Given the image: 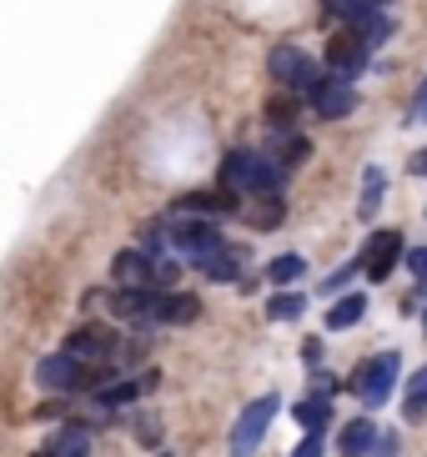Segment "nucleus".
Listing matches in <instances>:
<instances>
[{
    "instance_id": "1",
    "label": "nucleus",
    "mask_w": 427,
    "mask_h": 457,
    "mask_svg": "<svg viewBox=\"0 0 427 457\" xmlns=\"http://www.w3.org/2000/svg\"><path fill=\"white\" fill-rule=\"evenodd\" d=\"M281 181H287V166L277 162V156H262V151H227L222 156V181L216 187L231 191L241 206H247V196H267V191H281Z\"/></svg>"
},
{
    "instance_id": "2",
    "label": "nucleus",
    "mask_w": 427,
    "mask_h": 457,
    "mask_svg": "<svg viewBox=\"0 0 427 457\" xmlns=\"http://www.w3.org/2000/svg\"><path fill=\"white\" fill-rule=\"evenodd\" d=\"M398 372H402V357L398 352H377L373 362H362V372L352 377V392L362 397V407L373 412V407H382L392 397V387H398Z\"/></svg>"
},
{
    "instance_id": "3",
    "label": "nucleus",
    "mask_w": 427,
    "mask_h": 457,
    "mask_svg": "<svg viewBox=\"0 0 427 457\" xmlns=\"http://www.w3.org/2000/svg\"><path fill=\"white\" fill-rule=\"evenodd\" d=\"M166 237H172V246L187 262H197V256H212L227 246V237L216 231V221H206V216H176V221H166Z\"/></svg>"
},
{
    "instance_id": "4",
    "label": "nucleus",
    "mask_w": 427,
    "mask_h": 457,
    "mask_svg": "<svg viewBox=\"0 0 427 457\" xmlns=\"http://www.w3.org/2000/svg\"><path fill=\"white\" fill-rule=\"evenodd\" d=\"M267 71H272V81H277L281 91H292V96H307L312 86H317V76H322L302 46H277V51L267 55Z\"/></svg>"
},
{
    "instance_id": "5",
    "label": "nucleus",
    "mask_w": 427,
    "mask_h": 457,
    "mask_svg": "<svg viewBox=\"0 0 427 457\" xmlns=\"http://www.w3.org/2000/svg\"><path fill=\"white\" fill-rule=\"evenodd\" d=\"M277 407H281V397H277V392H267V397H256V403L237 417V428H231V457H252L256 447H262V437H267Z\"/></svg>"
},
{
    "instance_id": "6",
    "label": "nucleus",
    "mask_w": 427,
    "mask_h": 457,
    "mask_svg": "<svg viewBox=\"0 0 427 457\" xmlns=\"http://www.w3.org/2000/svg\"><path fill=\"white\" fill-rule=\"evenodd\" d=\"M116 352H121V342H116V332H111V327H96V322H86V327H76V332L66 337V357H76L80 367L111 362Z\"/></svg>"
},
{
    "instance_id": "7",
    "label": "nucleus",
    "mask_w": 427,
    "mask_h": 457,
    "mask_svg": "<svg viewBox=\"0 0 427 457\" xmlns=\"http://www.w3.org/2000/svg\"><path fill=\"white\" fill-rule=\"evenodd\" d=\"M367 55L373 46L352 36V30H337L332 41H327V76H342V81H357L362 71H367Z\"/></svg>"
},
{
    "instance_id": "8",
    "label": "nucleus",
    "mask_w": 427,
    "mask_h": 457,
    "mask_svg": "<svg viewBox=\"0 0 427 457\" xmlns=\"http://www.w3.org/2000/svg\"><path fill=\"white\" fill-rule=\"evenodd\" d=\"M312 111H317L322 121H342V116H352L357 111V91H352V81H342V76H317V86L307 91Z\"/></svg>"
},
{
    "instance_id": "9",
    "label": "nucleus",
    "mask_w": 427,
    "mask_h": 457,
    "mask_svg": "<svg viewBox=\"0 0 427 457\" xmlns=\"http://www.w3.org/2000/svg\"><path fill=\"white\" fill-rule=\"evenodd\" d=\"M398 256H402V231H373L357 271H367V282H388L392 267H398Z\"/></svg>"
},
{
    "instance_id": "10",
    "label": "nucleus",
    "mask_w": 427,
    "mask_h": 457,
    "mask_svg": "<svg viewBox=\"0 0 427 457\" xmlns=\"http://www.w3.org/2000/svg\"><path fill=\"white\" fill-rule=\"evenodd\" d=\"M111 277H116V287H147V292H156V256L141 252V246H126V252L111 256Z\"/></svg>"
},
{
    "instance_id": "11",
    "label": "nucleus",
    "mask_w": 427,
    "mask_h": 457,
    "mask_svg": "<svg viewBox=\"0 0 427 457\" xmlns=\"http://www.w3.org/2000/svg\"><path fill=\"white\" fill-rule=\"evenodd\" d=\"M201 317V302L191 292H156L151 302V327H191Z\"/></svg>"
},
{
    "instance_id": "12",
    "label": "nucleus",
    "mask_w": 427,
    "mask_h": 457,
    "mask_svg": "<svg viewBox=\"0 0 427 457\" xmlns=\"http://www.w3.org/2000/svg\"><path fill=\"white\" fill-rule=\"evenodd\" d=\"M237 196L231 191H191V196H181L176 202V216H206V221H216V216H227V212H237Z\"/></svg>"
},
{
    "instance_id": "13",
    "label": "nucleus",
    "mask_w": 427,
    "mask_h": 457,
    "mask_svg": "<svg viewBox=\"0 0 427 457\" xmlns=\"http://www.w3.org/2000/svg\"><path fill=\"white\" fill-rule=\"evenodd\" d=\"M151 302H156V292H147V287H116L111 292V312L136 327H151Z\"/></svg>"
},
{
    "instance_id": "14",
    "label": "nucleus",
    "mask_w": 427,
    "mask_h": 457,
    "mask_svg": "<svg viewBox=\"0 0 427 457\" xmlns=\"http://www.w3.org/2000/svg\"><path fill=\"white\" fill-rule=\"evenodd\" d=\"M377 437H382V432H377L373 412H367V417H352L347 428L337 432V453H342V457H367V453L377 447Z\"/></svg>"
},
{
    "instance_id": "15",
    "label": "nucleus",
    "mask_w": 427,
    "mask_h": 457,
    "mask_svg": "<svg viewBox=\"0 0 427 457\" xmlns=\"http://www.w3.org/2000/svg\"><path fill=\"white\" fill-rule=\"evenodd\" d=\"M191 267H197L201 277H212V282H241V277H247L237 246H222V252H212V256H197Z\"/></svg>"
},
{
    "instance_id": "16",
    "label": "nucleus",
    "mask_w": 427,
    "mask_h": 457,
    "mask_svg": "<svg viewBox=\"0 0 427 457\" xmlns=\"http://www.w3.org/2000/svg\"><path fill=\"white\" fill-rule=\"evenodd\" d=\"M86 453H91V428L86 422H66L46 443V453H36V457H86Z\"/></svg>"
},
{
    "instance_id": "17",
    "label": "nucleus",
    "mask_w": 427,
    "mask_h": 457,
    "mask_svg": "<svg viewBox=\"0 0 427 457\" xmlns=\"http://www.w3.org/2000/svg\"><path fill=\"white\" fill-rule=\"evenodd\" d=\"M362 317H367V296L362 292H347V296H337L332 312H327V332H347V327H357Z\"/></svg>"
},
{
    "instance_id": "18",
    "label": "nucleus",
    "mask_w": 427,
    "mask_h": 457,
    "mask_svg": "<svg viewBox=\"0 0 427 457\" xmlns=\"http://www.w3.org/2000/svg\"><path fill=\"white\" fill-rule=\"evenodd\" d=\"M297 116H302V96H292V91H277L267 101V126L272 131H297Z\"/></svg>"
},
{
    "instance_id": "19",
    "label": "nucleus",
    "mask_w": 427,
    "mask_h": 457,
    "mask_svg": "<svg viewBox=\"0 0 427 457\" xmlns=\"http://www.w3.org/2000/svg\"><path fill=\"white\" fill-rule=\"evenodd\" d=\"M382 196H388V176H382V166H367V171H362V196H357V216H362V221L382 212Z\"/></svg>"
},
{
    "instance_id": "20",
    "label": "nucleus",
    "mask_w": 427,
    "mask_h": 457,
    "mask_svg": "<svg viewBox=\"0 0 427 457\" xmlns=\"http://www.w3.org/2000/svg\"><path fill=\"white\" fill-rule=\"evenodd\" d=\"M281 216H287V202H281L277 191H267V196H252V206H247V221H252L256 231L281 227Z\"/></svg>"
},
{
    "instance_id": "21",
    "label": "nucleus",
    "mask_w": 427,
    "mask_h": 457,
    "mask_svg": "<svg viewBox=\"0 0 427 457\" xmlns=\"http://www.w3.org/2000/svg\"><path fill=\"white\" fill-rule=\"evenodd\" d=\"M292 417L307 432H322V428H327V417H332V397H302V403L292 407Z\"/></svg>"
},
{
    "instance_id": "22",
    "label": "nucleus",
    "mask_w": 427,
    "mask_h": 457,
    "mask_svg": "<svg viewBox=\"0 0 427 457\" xmlns=\"http://www.w3.org/2000/svg\"><path fill=\"white\" fill-rule=\"evenodd\" d=\"M272 156L292 171V166H302L312 156V141H307V136H297V131H281V141H277V151H272Z\"/></svg>"
},
{
    "instance_id": "23",
    "label": "nucleus",
    "mask_w": 427,
    "mask_h": 457,
    "mask_svg": "<svg viewBox=\"0 0 427 457\" xmlns=\"http://www.w3.org/2000/svg\"><path fill=\"white\" fill-rule=\"evenodd\" d=\"M402 412H407V422H417V417L427 412V367H417V372L407 377V397H402Z\"/></svg>"
},
{
    "instance_id": "24",
    "label": "nucleus",
    "mask_w": 427,
    "mask_h": 457,
    "mask_svg": "<svg viewBox=\"0 0 427 457\" xmlns=\"http://www.w3.org/2000/svg\"><path fill=\"white\" fill-rule=\"evenodd\" d=\"M302 307H307V296H302V292H277L267 302V317H272V322H297Z\"/></svg>"
},
{
    "instance_id": "25",
    "label": "nucleus",
    "mask_w": 427,
    "mask_h": 457,
    "mask_svg": "<svg viewBox=\"0 0 427 457\" xmlns=\"http://www.w3.org/2000/svg\"><path fill=\"white\" fill-rule=\"evenodd\" d=\"M302 271H307V262H302L297 252H287V256H277V262L267 267V282H272V287H287V282H297Z\"/></svg>"
},
{
    "instance_id": "26",
    "label": "nucleus",
    "mask_w": 427,
    "mask_h": 457,
    "mask_svg": "<svg viewBox=\"0 0 427 457\" xmlns=\"http://www.w3.org/2000/svg\"><path fill=\"white\" fill-rule=\"evenodd\" d=\"M402 252H407V267H413V277L427 287V246H402Z\"/></svg>"
},
{
    "instance_id": "27",
    "label": "nucleus",
    "mask_w": 427,
    "mask_h": 457,
    "mask_svg": "<svg viewBox=\"0 0 427 457\" xmlns=\"http://www.w3.org/2000/svg\"><path fill=\"white\" fill-rule=\"evenodd\" d=\"M352 277H357V267H337L332 277H327V282H322V296H332V292H342V287H347Z\"/></svg>"
},
{
    "instance_id": "28",
    "label": "nucleus",
    "mask_w": 427,
    "mask_h": 457,
    "mask_svg": "<svg viewBox=\"0 0 427 457\" xmlns=\"http://www.w3.org/2000/svg\"><path fill=\"white\" fill-rule=\"evenodd\" d=\"M322 453H327V443H322V432H307V437L297 443V453H292V457H322Z\"/></svg>"
},
{
    "instance_id": "29",
    "label": "nucleus",
    "mask_w": 427,
    "mask_h": 457,
    "mask_svg": "<svg viewBox=\"0 0 427 457\" xmlns=\"http://www.w3.org/2000/svg\"><path fill=\"white\" fill-rule=\"evenodd\" d=\"M302 357H307V362H312V367H317V362H322V342H317V337H307V342H302Z\"/></svg>"
},
{
    "instance_id": "30",
    "label": "nucleus",
    "mask_w": 427,
    "mask_h": 457,
    "mask_svg": "<svg viewBox=\"0 0 427 457\" xmlns=\"http://www.w3.org/2000/svg\"><path fill=\"white\" fill-rule=\"evenodd\" d=\"M407 171H413V176H427V146H423V151H413V162H407Z\"/></svg>"
},
{
    "instance_id": "31",
    "label": "nucleus",
    "mask_w": 427,
    "mask_h": 457,
    "mask_svg": "<svg viewBox=\"0 0 427 457\" xmlns=\"http://www.w3.org/2000/svg\"><path fill=\"white\" fill-rule=\"evenodd\" d=\"M392 447H398V437H377V447L367 457H392Z\"/></svg>"
},
{
    "instance_id": "32",
    "label": "nucleus",
    "mask_w": 427,
    "mask_h": 457,
    "mask_svg": "<svg viewBox=\"0 0 427 457\" xmlns=\"http://www.w3.org/2000/svg\"><path fill=\"white\" fill-rule=\"evenodd\" d=\"M413 116H427V81H423V91H417V101H413Z\"/></svg>"
},
{
    "instance_id": "33",
    "label": "nucleus",
    "mask_w": 427,
    "mask_h": 457,
    "mask_svg": "<svg viewBox=\"0 0 427 457\" xmlns=\"http://www.w3.org/2000/svg\"><path fill=\"white\" fill-rule=\"evenodd\" d=\"M322 11H327V15H337V11H342V0H322Z\"/></svg>"
},
{
    "instance_id": "34",
    "label": "nucleus",
    "mask_w": 427,
    "mask_h": 457,
    "mask_svg": "<svg viewBox=\"0 0 427 457\" xmlns=\"http://www.w3.org/2000/svg\"><path fill=\"white\" fill-rule=\"evenodd\" d=\"M373 5H392V0H373Z\"/></svg>"
},
{
    "instance_id": "35",
    "label": "nucleus",
    "mask_w": 427,
    "mask_h": 457,
    "mask_svg": "<svg viewBox=\"0 0 427 457\" xmlns=\"http://www.w3.org/2000/svg\"><path fill=\"white\" fill-rule=\"evenodd\" d=\"M423 327H427V312H423Z\"/></svg>"
}]
</instances>
